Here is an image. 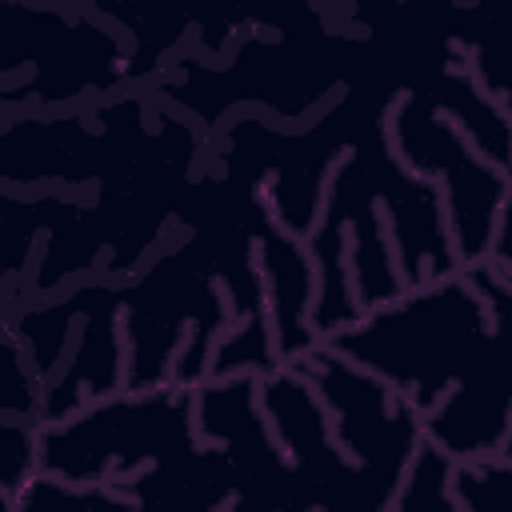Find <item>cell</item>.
<instances>
[{"instance_id":"cell-3","label":"cell","mask_w":512,"mask_h":512,"mask_svg":"<svg viewBox=\"0 0 512 512\" xmlns=\"http://www.w3.org/2000/svg\"><path fill=\"white\" fill-rule=\"evenodd\" d=\"M0 512H12V492L0 488Z\"/></svg>"},{"instance_id":"cell-2","label":"cell","mask_w":512,"mask_h":512,"mask_svg":"<svg viewBox=\"0 0 512 512\" xmlns=\"http://www.w3.org/2000/svg\"><path fill=\"white\" fill-rule=\"evenodd\" d=\"M196 444L192 388H128L68 420L36 424V472L76 488H120L124 472H136L144 460L160 464Z\"/></svg>"},{"instance_id":"cell-1","label":"cell","mask_w":512,"mask_h":512,"mask_svg":"<svg viewBox=\"0 0 512 512\" xmlns=\"http://www.w3.org/2000/svg\"><path fill=\"white\" fill-rule=\"evenodd\" d=\"M504 328L508 264L484 260L360 312L320 348L388 384L420 416V440L460 464L508 452Z\"/></svg>"}]
</instances>
